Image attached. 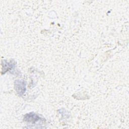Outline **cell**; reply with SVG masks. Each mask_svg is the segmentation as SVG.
Returning <instances> with one entry per match:
<instances>
[{
	"label": "cell",
	"instance_id": "6da1fadb",
	"mask_svg": "<svg viewBox=\"0 0 129 129\" xmlns=\"http://www.w3.org/2000/svg\"><path fill=\"white\" fill-rule=\"evenodd\" d=\"M15 89L17 94L22 96L26 91V82L22 80H17L15 81Z\"/></svg>",
	"mask_w": 129,
	"mask_h": 129
},
{
	"label": "cell",
	"instance_id": "7a4b0ae2",
	"mask_svg": "<svg viewBox=\"0 0 129 129\" xmlns=\"http://www.w3.org/2000/svg\"><path fill=\"white\" fill-rule=\"evenodd\" d=\"M40 119V117L36 114L33 112H30L26 114L24 116V120L26 122L35 123Z\"/></svg>",
	"mask_w": 129,
	"mask_h": 129
},
{
	"label": "cell",
	"instance_id": "3957f363",
	"mask_svg": "<svg viewBox=\"0 0 129 129\" xmlns=\"http://www.w3.org/2000/svg\"><path fill=\"white\" fill-rule=\"evenodd\" d=\"M4 64H3V71L2 72H4V73L6 72L7 71H9V70H11L12 68H13L15 66V63H14L13 61H11L10 62H8L6 60L3 61Z\"/></svg>",
	"mask_w": 129,
	"mask_h": 129
}]
</instances>
